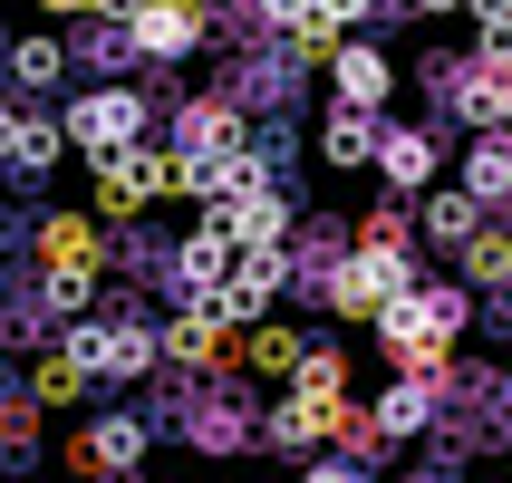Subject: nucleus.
Listing matches in <instances>:
<instances>
[{"label":"nucleus","instance_id":"nucleus-21","mask_svg":"<svg viewBox=\"0 0 512 483\" xmlns=\"http://www.w3.org/2000/svg\"><path fill=\"white\" fill-rule=\"evenodd\" d=\"M242 358H252V377H290V368H300V339H290V329H252Z\"/></svg>","mask_w":512,"mask_h":483},{"label":"nucleus","instance_id":"nucleus-18","mask_svg":"<svg viewBox=\"0 0 512 483\" xmlns=\"http://www.w3.org/2000/svg\"><path fill=\"white\" fill-rule=\"evenodd\" d=\"M58 78H68V49H58L49 29H39V39H10V87L39 97V87H58Z\"/></svg>","mask_w":512,"mask_h":483},{"label":"nucleus","instance_id":"nucleus-5","mask_svg":"<svg viewBox=\"0 0 512 483\" xmlns=\"http://www.w3.org/2000/svg\"><path fill=\"white\" fill-rule=\"evenodd\" d=\"M68 358H78L87 377H145L165 348H155V329H145V319H107V329H78V339H68Z\"/></svg>","mask_w":512,"mask_h":483},{"label":"nucleus","instance_id":"nucleus-14","mask_svg":"<svg viewBox=\"0 0 512 483\" xmlns=\"http://www.w3.org/2000/svg\"><path fill=\"white\" fill-rule=\"evenodd\" d=\"M426 416H435V377H397V387L368 406V426L387 435V445H397V435H426Z\"/></svg>","mask_w":512,"mask_h":483},{"label":"nucleus","instance_id":"nucleus-1","mask_svg":"<svg viewBox=\"0 0 512 483\" xmlns=\"http://www.w3.org/2000/svg\"><path fill=\"white\" fill-rule=\"evenodd\" d=\"M464 329V290H397L377 310V348H397L406 377H435L445 368V339Z\"/></svg>","mask_w":512,"mask_h":483},{"label":"nucleus","instance_id":"nucleus-3","mask_svg":"<svg viewBox=\"0 0 512 483\" xmlns=\"http://www.w3.org/2000/svg\"><path fill=\"white\" fill-rule=\"evenodd\" d=\"M281 290H290V252H232L223 290H213L203 310H213V319H232V329H242V319H261V310H271V300H281Z\"/></svg>","mask_w":512,"mask_h":483},{"label":"nucleus","instance_id":"nucleus-7","mask_svg":"<svg viewBox=\"0 0 512 483\" xmlns=\"http://www.w3.org/2000/svg\"><path fill=\"white\" fill-rule=\"evenodd\" d=\"M368 165L387 174L397 194H426L435 165H445V136H435V126H377V155H368Z\"/></svg>","mask_w":512,"mask_h":483},{"label":"nucleus","instance_id":"nucleus-26","mask_svg":"<svg viewBox=\"0 0 512 483\" xmlns=\"http://www.w3.org/2000/svg\"><path fill=\"white\" fill-rule=\"evenodd\" d=\"M474 20H484V39H512V0H464Z\"/></svg>","mask_w":512,"mask_h":483},{"label":"nucleus","instance_id":"nucleus-4","mask_svg":"<svg viewBox=\"0 0 512 483\" xmlns=\"http://www.w3.org/2000/svg\"><path fill=\"white\" fill-rule=\"evenodd\" d=\"M126 49L155 58V68L194 58V49H203V10H194V0H136V20H126Z\"/></svg>","mask_w":512,"mask_h":483},{"label":"nucleus","instance_id":"nucleus-9","mask_svg":"<svg viewBox=\"0 0 512 483\" xmlns=\"http://www.w3.org/2000/svg\"><path fill=\"white\" fill-rule=\"evenodd\" d=\"M39 261H49V281H97L107 242H97V223H78V213H49V223H39Z\"/></svg>","mask_w":512,"mask_h":483},{"label":"nucleus","instance_id":"nucleus-10","mask_svg":"<svg viewBox=\"0 0 512 483\" xmlns=\"http://www.w3.org/2000/svg\"><path fill=\"white\" fill-rule=\"evenodd\" d=\"M58 155H68L58 116H39V107H10V126H0V165H10V174H49Z\"/></svg>","mask_w":512,"mask_h":483},{"label":"nucleus","instance_id":"nucleus-16","mask_svg":"<svg viewBox=\"0 0 512 483\" xmlns=\"http://www.w3.org/2000/svg\"><path fill=\"white\" fill-rule=\"evenodd\" d=\"M464 194L484 203V213H493V203H512V136H484L474 155H464Z\"/></svg>","mask_w":512,"mask_h":483},{"label":"nucleus","instance_id":"nucleus-17","mask_svg":"<svg viewBox=\"0 0 512 483\" xmlns=\"http://www.w3.org/2000/svg\"><path fill=\"white\" fill-rule=\"evenodd\" d=\"M474 232H484V203L474 194H426V242L435 252H464Z\"/></svg>","mask_w":512,"mask_h":483},{"label":"nucleus","instance_id":"nucleus-19","mask_svg":"<svg viewBox=\"0 0 512 483\" xmlns=\"http://www.w3.org/2000/svg\"><path fill=\"white\" fill-rule=\"evenodd\" d=\"M194 445H203V455H242V445H252V416L223 406V397H203L194 406Z\"/></svg>","mask_w":512,"mask_h":483},{"label":"nucleus","instance_id":"nucleus-28","mask_svg":"<svg viewBox=\"0 0 512 483\" xmlns=\"http://www.w3.org/2000/svg\"><path fill=\"white\" fill-rule=\"evenodd\" d=\"M39 10H49V20H78V10H87V0H39Z\"/></svg>","mask_w":512,"mask_h":483},{"label":"nucleus","instance_id":"nucleus-23","mask_svg":"<svg viewBox=\"0 0 512 483\" xmlns=\"http://www.w3.org/2000/svg\"><path fill=\"white\" fill-rule=\"evenodd\" d=\"M358 252H406V213L397 203H377L368 223H358Z\"/></svg>","mask_w":512,"mask_h":483},{"label":"nucleus","instance_id":"nucleus-13","mask_svg":"<svg viewBox=\"0 0 512 483\" xmlns=\"http://www.w3.org/2000/svg\"><path fill=\"white\" fill-rule=\"evenodd\" d=\"M165 271H174V290H184V300H213V290H223V271H232V242H223L213 223H203L194 242H184V252L165 261Z\"/></svg>","mask_w":512,"mask_h":483},{"label":"nucleus","instance_id":"nucleus-11","mask_svg":"<svg viewBox=\"0 0 512 483\" xmlns=\"http://www.w3.org/2000/svg\"><path fill=\"white\" fill-rule=\"evenodd\" d=\"M136 455H145V416H97V426L68 445V464H78V474H126Z\"/></svg>","mask_w":512,"mask_h":483},{"label":"nucleus","instance_id":"nucleus-2","mask_svg":"<svg viewBox=\"0 0 512 483\" xmlns=\"http://www.w3.org/2000/svg\"><path fill=\"white\" fill-rule=\"evenodd\" d=\"M145 97L136 87H87V97H68V116H58V136L78 145V155H126V145H145Z\"/></svg>","mask_w":512,"mask_h":483},{"label":"nucleus","instance_id":"nucleus-15","mask_svg":"<svg viewBox=\"0 0 512 483\" xmlns=\"http://www.w3.org/2000/svg\"><path fill=\"white\" fill-rule=\"evenodd\" d=\"M368 155H377V116L368 107H329V126H319V165H368Z\"/></svg>","mask_w":512,"mask_h":483},{"label":"nucleus","instance_id":"nucleus-27","mask_svg":"<svg viewBox=\"0 0 512 483\" xmlns=\"http://www.w3.org/2000/svg\"><path fill=\"white\" fill-rule=\"evenodd\" d=\"M300 483H368V464H310Z\"/></svg>","mask_w":512,"mask_h":483},{"label":"nucleus","instance_id":"nucleus-6","mask_svg":"<svg viewBox=\"0 0 512 483\" xmlns=\"http://www.w3.org/2000/svg\"><path fill=\"white\" fill-rule=\"evenodd\" d=\"M203 223L223 232L232 252H281V242H290V203L271 194V184H252V194H232V203H213V213H203Z\"/></svg>","mask_w":512,"mask_h":483},{"label":"nucleus","instance_id":"nucleus-12","mask_svg":"<svg viewBox=\"0 0 512 483\" xmlns=\"http://www.w3.org/2000/svg\"><path fill=\"white\" fill-rule=\"evenodd\" d=\"M155 348H165V358H184V368H223V358H232V319H213V310L194 300V310L174 319Z\"/></svg>","mask_w":512,"mask_h":483},{"label":"nucleus","instance_id":"nucleus-24","mask_svg":"<svg viewBox=\"0 0 512 483\" xmlns=\"http://www.w3.org/2000/svg\"><path fill=\"white\" fill-rule=\"evenodd\" d=\"M368 10H377V0H310V20L329 29V39H339V29H358V20H368Z\"/></svg>","mask_w":512,"mask_h":483},{"label":"nucleus","instance_id":"nucleus-20","mask_svg":"<svg viewBox=\"0 0 512 483\" xmlns=\"http://www.w3.org/2000/svg\"><path fill=\"white\" fill-rule=\"evenodd\" d=\"M464 281L512 290V232H474V242H464Z\"/></svg>","mask_w":512,"mask_h":483},{"label":"nucleus","instance_id":"nucleus-29","mask_svg":"<svg viewBox=\"0 0 512 483\" xmlns=\"http://www.w3.org/2000/svg\"><path fill=\"white\" fill-rule=\"evenodd\" d=\"M416 10H464V0H416Z\"/></svg>","mask_w":512,"mask_h":483},{"label":"nucleus","instance_id":"nucleus-8","mask_svg":"<svg viewBox=\"0 0 512 483\" xmlns=\"http://www.w3.org/2000/svg\"><path fill=\"white\" fill-rule=\"evenodd\" d=\"M329 78H339V107H387L397 97V58L387 49H358V39H339V58H329Z\"/></svg>","mask_w":512,"mask_h":483},{"label":"nucleus","instance_id":"nucleus-22","mask_svg":"<svg viewBox=\"0 0 512 483\" xmlns=\"http://www.w3.org/2000/svg\"><path fill=\"white\" fill-rule=\"evenodd\" d=\"M78 387H87V368L68 358V348H58V358H39V406H68Z\"/></svg>","mask_w":512,"mask_h":483},{"label":"nucleus","instance_id":"nucleus-25","mask_svg":"<svg viewBox=\"0 0 512 483\" xmlns=\"http://www.w3.org/2000/svg\"><path fill=\"white\" fill-rule=\"evenodd\" d=\"M252 10H261V20H271V29H281V39H290V29H300V20H310V0H252Z\"/></svg>","mask_w":512,"mask_h":483}]
</instances>
